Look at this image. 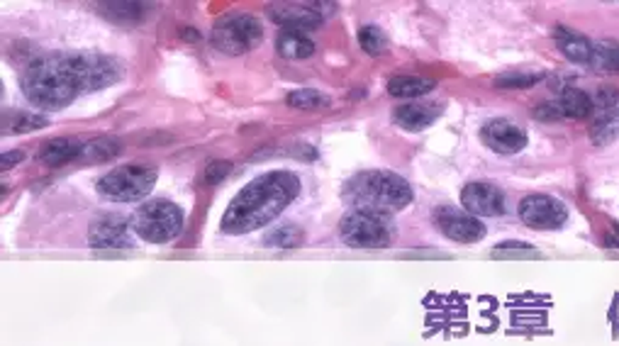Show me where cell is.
Returning <instances> with one entry per match:
<instances>
[{
  "label": "cell",
  "instance_id": "e0dca14e",
  "mask_svg": "<svg viewBox=\"0 0 619 346\" xmlns=\"http://www.w3.org/2000/svg\"><path fill=\"white\" fill-rule=\"evenodd\" d=\"M84 151V144L76 140H68V137H59V140L47 141L42 151H39V159L44 161L47 166L57 169V166H64L68 161H74L76 157H81Z\"/></svg>",
  "mask_w": 619,
  "mask_h": 346
},
{
  "label": "cell",
  "instance_id": "9c48e42d",
  "mask_svg": "<svg viewBox=\"0 0 619 346\" xmlns=\"http://www.w3.org/2000/svg\"><path fill=\"white\" fill-rule=\"evenodd\" d=\"M619 134V91L617 88H602L598 98L592 101L591 137L595 144H607Z\"/></svg>",
  "mask_w": 619,
  "mask_h": 346
},
{
  "label": "cell",
  "instance_id": "8992f818",
  "mask_svg": "<svg viewBox=\"0 0 619 346\" xmlns=\"http://www.w3.org/2000/svg\"><path fill=\"white\" fill-rule=\"evenodd\" d=\"M154 183H157V171L134 164V166H120L105 173L98 181V193L115 203H132V200L149 196Z\"/></svg>",
  "mask_w": 619,
  "mask_h": 346
},
{
  "label": "cell",
  "instance_id": "52a82bcc",
  "mask_svg": "<svg viewBox=\"0 0 619 346\" xmlns=\"http://www.w3.org/2000/svg\"><path fill=\"white\" fill-rule=\"evenodd\" d=\"M339 234L354 249H385L393 242V225L388 215L354 210L342 220Z\"/></svg>",
  "mask_w": 619,
  "mask_h": 346
},
{
  "label": "cell",
  "instance_id": "44dd1931",
  "mask_svg": "<svg viewBox=\"0 0 619 346\" xmlns=\"http://www.w3.org/2000/svg\"><path fill=\"white\" fill-rule=\"evenodd\" d=\"M559 108H561V115L571 120L592 117V98L581 88H566L559 98Z\"/></svg>",
  "mask_w": 619,
  "mask_h": 346
},
{
  "label": "cell",
  "instance_id": "f546056e",
  "mask_svg": "<svg viewBox=\"0 0 619 346\" xmlns=\"http://www.w3.org/2000/svg\"><path fill=\"white\" fill-rule=\"evenodd\" d=\"M22 159H25V154H22V151H5V154H3V159H0V169L3 171L12 169V166L20 164Z\"/></svg>",
  "mask_w": 619,
  "mask_h": 346
},
{
  "label": "cell",
  "instance_id": "8fae6325",
  "mask_svg": "<svg viewBox=\"0 0 619 346\" xmlns=\"http://www.w3.org/2000/svg\"><path fill=\"white\" fill-rule=\"evenodd\" d=\"M566 217V205L551 196H527L519 203V220L535 229H559Z\"/></svg>",
  "mask_w": 619,
  "mask_h": 346
},
{
  "label": "cell",
  "instance_id": "ba28073f",
  "mask_svg": "<svg viewBox=\"0 0 619 346\" xmlns=\"http://www.w3.org/2000/svg\"><path fill=\"white\" fill-rule=\"evenodd\" d=\"M334 3H273L269 5V15L276 25L295 32H310L322 25L329 12H334Z\"/></svg>",
  "mask_w": 619,
  "mask_h": 346
},
{
  "label": "cell",
  "instance_id": "5bb4252c",
  "mask_svg": "<svg viewBox=\"0 0 619 346\" xmlns=\"http://www.w3.org/2000/svg\"><path fill=\"white\" fill-rule=\"evenodd\" d=\"M480 134H483V141L497 154H517L519 149H525L527 144L525 130L507 120L488 122Z\"/></svg>",
  "mask_w": 619,
  "mask_h": 346
},
{
  "label": "cell",
  "instance_id": "cb8c5ba5",
  "mask_svg": "<svg viewBox=\"0 0 619 346\" xmlns=\"http://www.w3.org/2000/svg\"><path fill=\"white\" fill-rule=\"evenodd\" d=\"M595 68H602V71H615L619 74V44L617 42H610V39H602L598 44H592V64Z\"/></svg>",
  "mask_w": 619,
  "mask_h": 346
},
{
  "label": "cell",
  "instance_id": "6da1fadb",
  "mask_svg": "<svg viewBox=\"0 0 619 346\" xmlns=\"http://www.w3.org/2000/svg\"><path fill=\"white\" fill-rule=\"evenodd\" d=\"M298 193H301V181L288 171H273L259 176L242 188L239 196L229 203L222 217V229L229 234L261 229L281 215L298 197Z\"/></svg>",
  "mask_w": 619,
  "mask_h": 346
},
{
  "label": "cell",
  "instance_id": "4dcf8cb0",
  "mask_svg": "<svg viewBox=\"0 0 619 346\" xmlns=\"http://www.w3.org/2000/svg\"><path fill=\"white\" fill-rule=\"evenodd\" d=\"M536 117H544V120H554V117H561V108L556 105H542L536 108Z\"/></svg>",
  "mask_w": 619,
  "mask_h": 346
},
{
  "label": "cell",
  "instance_id": "ac0fdd59",
  "mask_svg": "<svg viewBox=\"0 0 619 346\" xmlns=\"http://www.w3.org/2000/svg\"><path fill=\"white\" fill-rule=\"evenodd\" d=\"M556 44L573 64H592V42H588L578 32L566 28L556 29Z\"/></svg>",
  "mask_w": 619,
  "mask_h": 346
},
{
  "label": "cell",
  "instance_id": "d6986e66",
  "mask_svg": "<svg viewBox=\"0 0 619 346\" xmlns=\"http://www.w3.org/2000/svg\"><path fill=\"white\" fill-rule=\"evenodd\" d=\"M278 54L291 61H302L315 54V42L308 37V32H295V29H283L281 37L276 42Z\"/></svg>",
  "mask_w": 619,
  "mask_h": 346
},
{
  "label": "cell",
  "instance_id": "484cf974",
  "mask_svg": "<svg viewBox=\"0 0 619 346\" xmlns=\"http://www.w3.org/2000/svg\"><path fill=\"white\" fill-rule=\"evenodd\" d=\"M358 44H361V49L366 52L368 57H378V54H383L385 49H388V39H385L381 29L368 25V28L358 29Z\"/></svg>",
  "mask_w": 619,
  "mask_h": 346
},
{
  "label": "cell",
  "instance_id": "277c9868",
  "mask_svg": "<svg viewBox=\"0 0 619 346\" xmlns=\"http://www.w3.org/2000/svg\"><path fill=\"white\" fill-rule=\"evenodd\" d=\"M181 227H183V213L171 200H149L132 217V229L140 239L151 244L171 242L173 237H179Z\"/></svg>",
  "mask_w": 619,
  "mask_h": 346
},
{
  "label": "cell",
  "instance_id": "7c38bea8",
  "mask_svg": "<svg viewBox=\"0 0 619 346\" xmlns=\"http://www.w3.org/2000/svg\"><path fill=\"white\" fill-rule=\"evenodd\" d=\"M466 213L476 217H497L505 213V196L490 183H469L461 193Z\"/></svg>",
  "mask_w": 619,
  "mask_h": 346
},
{
  "label": "cell",
  "instance_id": "ffe728a7",
  "mask_svg": "<svg viewBox=\"0 0 619 346\" xmlns=\"http://www.w3.org/2000/svg\"><path fill=\"white\" fill-rule=\"evenodd\" d=\"M432 78L424 76H393L388 81V93L393 98H422V95L432 93L434 91Z\"/></svg>",
  "mask_w": 619,
  "mask_h": 346
},
{
  "label": "cell",
  "instance_id": "7402d4cb",
  "mask_svg": "<svg viewBox=\"0 0 619 346\" xmlns=\"http://www.w3.org/2000/svg\"><path fill=\"white\" fill-rule=\"evenodd\" d=\"M117 154H120V141L113 140V137H98V140L85 144L84 151H81V159L88 161V164H103V161H110Z\"/></svg>",
  "mask_w": 619,
  "mask_h": 346
},
{
  "label": "cell",
  "instance_id": "2e32d148",
  "mask_svg": "<svg viewBox=\"0 0 619 346\" xmlns=\"http://www.w3.org/2000/svg\"><path fill=\"white\" fill-rule=\"evenodd\" d=\"M98 12L103 15L105 20H110L115 25H137L141 20L147 18L149 12V5L147 3H132V0H113V3H98L95 5Z\"/></svg>",
  "mask_w": 619,
  "mask_h": 346
},
{
  "label": "cell",
  "instance_id": "1f68e13d",
  "mask_svg": "<svg viewBox=\"0 0 619 346\" xmlns=\"http://www.w3.org/2000/svg\"><path fill=\"white\" fill-rule=\"evenodd\" d=\"M605 244H607L610 249H619V225L610 227V232L605 237Z\"/></svg>",
  "mask_w": 619,
  "mask_h": 346
},
{
  "label": "cell",
  "instance_id": "9a60e30c",
  "mask_svg": "<svg viewBox=\"0 0 619 346\" xmlns=\"http://www.w3.org/2000/svg\"><path fill=\"white\" fill-rule=\"evenodd\" d=\"M441 108L432 103H405L400 108H395L393 120L398 127L410 132H420L424 127H430L437 117H439Z\"/></svg>",
  "mask_w": 619,
  "mask_h": 346
},
{
  "label": "cell",
  "instance_id": "4fadbf2b",
  "mask_svg": "<svg viewBox=\"0 0 619 346\" xmlns=\"http://www.w3.org/2000/svg\"><path fill=\"white\" fill-rule=\"evenodd\" d=\"M88 242L95 249H130L132 237L127 220L120 215H103L91 225Z\"/></svg>",
  "mask_w": 619,
  "mask_h": 346
},
{
  "label": "cell",
  "instance_id": "d4e9b609",
  "mask_svg": "<svg viewBox=\"0 0 619 346\" xmlns=\"http://www.w3.org/2000/svg\"><path fill=\"white\" fill-rule=\"evenodd\" d=\"M288 105L298 108V110H322L329 105V98L319 91H312V88H301V91L288 93Z\"/></svg>",
  "mask_w": 619,
  "mask_h": 346
},
{
  "label": "cell",
  "instance_id": "5b68a950",
  "mask_svg": "<svg viewBox=\"0 0 619 346\" xmlns=\"http://www.w3.org/2000/svg\"><path fill=\"white\" fill-rule=\"evenodd\" d=\"M261 22L246 12H235V15H225L222 20H217L213 35H210L213 47L222 54H229V57H239V54L252 52L261 42Z\"/></svg>",
  "mask_w": 619,
  "mask_h": 346
},
{
  "label": "cell",
  "instance_id": "7a4b0ae2",
  "mask_svg": "<svg viewBox=\"0 0 619 346\" xmlns=\"http://www.w3.org/2000/svg\"><path fill=\"white\" fill-rule=\"evenodd\" d=\"M20 85L28 101L42 110H61L88 88L84 54L42 57L25 68Z\"/></svg>",
  "mask_w": 619,
  "mask_h": 346
},
{
  "label": "cell",
  "instance_id": "83f0119b",
  "mask_svg": "<svg viewBox=\"0 0 619 346\" xmlns=\"http://www.w3.org/2000/svg\"><path fill=\"white\" fill-rule=\"evenodd\" d=\"M539 81H542L539 74H512L497 78L495 84L502 85V88H529V85L539 84Z\"/></svg>",
  "mask_w": 619,
  "mask_h": 346
},
{
  "label": "cell",
  "instance_id": "4316f807",
  "mask_svg": "<svg viewBox=\"0 0 619 346\" xmlns=\"http://www.w3.org/2000/svg\"><path fill=\"white\" fill-rule=\"evenodd\" d=\"M301 242L302 232L301 227L295 225L278 227L276 232H271L266 237V244H269V246H276V249H295V246H301Z\"/></svg>",
  "mask_w": 619,
  "mask_h": 346
},
{
  "label": "cell",
  "instance_id": "603a6c76",
  "mask_svg": "<svg viewBox=\"0 0 619 346\" xmlns=\"http://www.w3.org/2000/svg\"><path fill=\"white\" fill-rule=\"evenodd\" d=\"M47 127V120L29 113H5L3 115V132L5 134H25V132Z\"/></svg>",
  "mask_w": 619,
  "mask_h": 346
},
{
  "label": "cell",
  "instance_id": "30bf717a",
  "mask_svg": "<svg viewBox=\"0 0 619 346\" xmlns=\"http://www.w3.org/2000/svg\"><path fill=\"white\" fill-rule=\"evenodd\" d=\"M434 225L439 227L441 234L461 244L480 242L486 237V225L480 222V217L456 210V207H439L434 213Z\"/></svg>",
  "mask_w": 619,
  "mask_h": 346
},
{
  "label": "cell",
  "instance_id": "f1b7e54d",
  "mask_svg": "<svg viewBox=\"0 0 619 346\" xmlns=\"http://www.w3.org/2000/svg\"><path fill=\"white\" fill-rule=\"evenodd\" d=\"M229 171H232V164H229V161H215V164H210L205 176L207 183H220Z\"/></svg>",
  "mask_w": 619,
  "mask_h": 346
},
{
  "label": "cell",
  "instance_id": "3957f363",
  "mask_svg": "<svg viewBox=\"0 0 619 346\" xmlns=\"http://www.w3.org/2000/svg\"><path fill=\"white\" fill-rule=\"evenodd\" d=\"M344 197L354 210L390 215L413 203V188L398 173L390 171H368L358 173L344 188Z\"/></svg>",
  "mask_w": 619,
  "mask_h": 346
}]
</instances>
